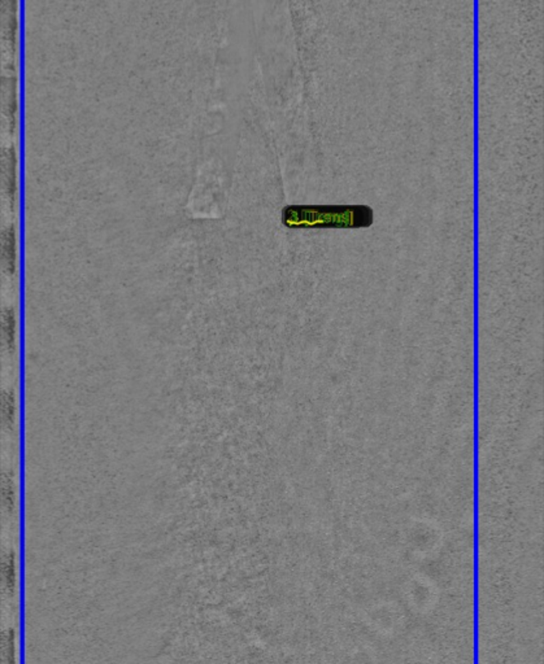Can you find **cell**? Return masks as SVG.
<instances>
[{"label":"cell","mask_w":544,"mask_h":664,"mask_svg":"<svg viewBox=\"0 0 544 664\" xmlns=\"http://www.w3.org/2000/svg\"><path fill=\"white\" fill-rule=\"evenodd\" d=\"M17 507V484L11 470L1 471V508L12 515Z\"/></svg>","instance_id":"cell-3"},{"label":"cell","mask_w":544,"mask_h":664,"mask_svg":"<svg viewBox=\"0 0 544 664\" xmlns=\"http://www.w3.org/2000/svg\"><path fill=\"white\" fill-rule=\"evenodd\" d=\"M375 213L365 206H289L282 210L287 229H362L373 223Z\"/></svg>","instance_id":"cell-1"},{"label":"cell","mask_w":544,"mask_h":664,"mask_svg":"<svg viewBox=\"0 0 544 664\" xmlns=\"http://www.w3.org/2000/svg\"><path fill=\"white\" fill-rule=\"evenodd\" d=\"M1 656L3 663L16 664V633L13 629H7L1 635Z\"/></svg>","instance_id":"cell-6"},{"label":"cell","mask_w":544,"mask_h":664,"mask_svg":"<svg viewBox=\"0 0 544 664\" xmlns=\"http://www.w3.org/2000/svg\"><path fill=\"white\" fill-rule=\"evenodd\" d=\"M19 339V319L13 308H4L1 310V348L13 354L17 349Z\"/></svg>","instance_id":"cell-2"},{"label":"cell","mask_w":544,"mask_h":664,"mask_svg":"<svg viewBox=\"0 0 544 664\" xmlns=\"http://www.w3.org/2000/svg\"><path fill=\"white\" fill-rule=\"evenodd\" d=\"M1 580L4 582V589L12 595L16 591L17 571H16V553L13 550L5 552L1 558Z\"/></svg>","instance_id":"cell-5"},{"label":"cell","mask_w":544,"mask_h":664,"mask_svg":"<svg viewBox=\"0 0 544 664\" xmlns=\"http://www.w3.org/2000/svg\"><path fill=\"white\" fill-rule=\"evenodd\" d=\"M17 396L11 388L1 391V427L5 430H12L17 421Z\"/></svg>","instance_id":"cell-4"}]
</instances>
